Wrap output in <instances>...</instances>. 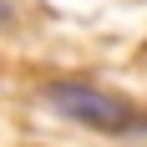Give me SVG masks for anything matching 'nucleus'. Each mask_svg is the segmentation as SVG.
<instances>
[{
    "instance_id": "obj_1",
    "label": "nucleus",
    "mask_w": 147,
    "mask_h": 147,
    "mask_svg": "<svg viewBox=\"0 0 147 147\" xmlns=\"http://www.w3.org/2000/svg\"><path fill=\"white\" fill-rule=\"evenodd\" d=\"M46 107L61 112L66 122H81L91 132H112V137L142 127V112L127 96H117L107 86H91V81H51L46 86Z\"/></svg>"
}]
</instances>
